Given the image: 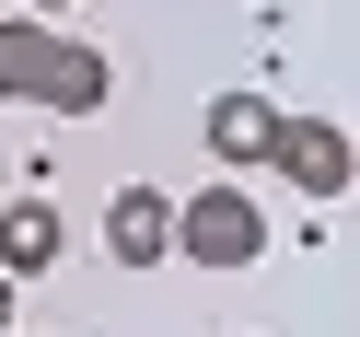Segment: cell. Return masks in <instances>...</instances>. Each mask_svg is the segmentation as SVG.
Wrapping results in <instances>:
<instances>
[{
	"label": "cell",
	"mask_w": 360,
	"mask_h": 337,
	"mask_svg": "<svg viewBox=\"0 0 360 337\" xmlns=\"http://www.w3.org/2000/svg\"><path fill=\"white\" fill-rule=\"evenodd\" d=\"M24 12H35V24H58V12H82V0H24Z\"/></svg>",
	"instance_id": "7"
},
{
	"label": "cell",
	"mask_w": 360,
	"mask_h": 337,
	"mask_svg": "<svg viewBox=\"0 0 360 337\" xmlns=\"http://www.w3.org/2000/svg\"><path fill=\"white\" fill-rule=\"evenodd\" d=\"M174 256H198V267H256L267 256V210H256V186H198V198H174Z\"/></svg>",
	"instance_id": "2"
},
{
	"label": "cell",
	"mask_w": 360,
	"mask_h": 337,
	"mask_svg": "<svg viewBox=\"0 0 360 337\" xmlns=\"http://www.w3.org/2000/svg\"><path fill=\"white\" fill-rule=\"evenodd\" d=\"M0 337H12V279H0Z\"/></svg>",
	"instance_id": "8"
},
{
	"label": "cell",
	"mask_w": 360,
	"mask_h": 337,
	"mask_svg": "<svg viewBox=\"0 0 360 337\" xmlns=\"http://www.w3.org/2000/svg\"><path fill=\"white\" fill-rule=\"evenodd\" d=\"M198 140H210V163H221V174H256V163H267V140H279V105H267V94H210Z\"/></svg>",
	"instance_id": "4"
},
{
	"label": "cell",
	"mask_w": 360,
	"mask_h": 337,
	"mask_svg": "<svg viewBox=\"0 0 360 337\" xmlns=\"http://www.w3.org/2000/svg\"><path fill=\"white\" fill-rule=\"evenodd\" d=\"M267 163H279V186H302V198H349L360 151H349V128H337V117H279Z\"/></svg>",
	"instance_id": "3"
},
{
	"label": "cell",
	"mask_w": 360,
	"mask_h": 337,
	"mask_svg": "<svg viewBox=\"0 0 360 337\" xmlns=\"http://www.w3.org/2000/svg\"><path fill=\"white\" fill-rule=\"evenodd\" d=\"M117 70L94 35H58L35 12H0V105H47V117H105Z\"/></svg>",
	"instance_id": "1"
},
{
	"label": "cell",
	"mask_w": 360,
	"mask_h": 337,
	"mask_svg": "<svg viewBox=\"0 0 360 337\" xmlns=\"http://www.w3.org/2000/svg\"><path fill=\"white\" fill-rule=\"evenodd\" d=\"M105 256L117 267H163L174 256V198L163 186H117L105 198Z\"/></svg>",
	"instance_id": "5"
},
{
	"label": "cell",
	"mask_w": 360,
	"mask_h": 337,
	"mask_svg": "<svg viewBox=\"0 0 360 337\" xmlns=\"http://www.w3.org/2000/svg\"><path fill=\"white\" fill-rule=\"evenodd\" d=\"M58 244H70V221H58L47 198H0V279H35V267H58Z\"/></svg>",
	"instance_id": "6"
}]
</instances>
